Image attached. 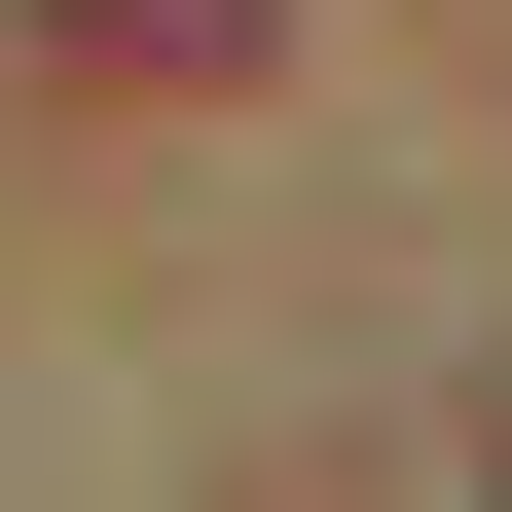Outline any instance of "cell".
I'll list each match as a JSON object with an SVG mask.
<instances>
[{"label": "cell", "instance_id": "1", "mask_svg": "<svg viewBox=\"0 0 512 512\" xmlns=\"http://www.w3.org/2000/svg\"><path fill=\"white\" fill-rule=\"evenodd\" d=\"M0 37H37V74H110V110H220L293 0H0Z\"/></svg>", "mask_w": 512, "mask_h": 512}]
</instances>
